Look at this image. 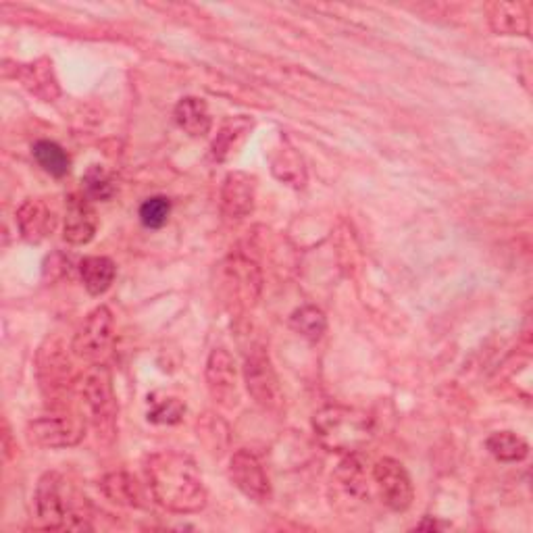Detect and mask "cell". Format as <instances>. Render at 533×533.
I'll return each instance as SVG.
<instances>
[{
    "label": "cell",
    "instance_id": "obj_20",
    "mask_svg": "<svg viewBox=\"0 0 533 533\" xmlns=\"http://www.w3.org/2000/svg\"><path fill=\"white\" fill-rule=\"evenodd\" d=\"M486 448L500 463H521L529 454V444L515 431H496L486 440Z\"/></svg>",
    "mask_w": 533,
    "mask_h": 533
},
{
    "label": "cell",
    "instance_id": "obj_28",
    "mask_svg": "<svg viewBox=\"0 0 533 533\" xmlns=\"http://www.w3.org/2000/svg\"><path fill=\"white\" fill-rule=\"evenodd\" d=\"M444 527H446V525H442V523H436V521H434V523H431V521L427 523V521H425V523H421V525H419V529H444Z\"/></svg>",
    "mask_w": 533,
    "mask_h": 533
},
{
    "label": "cell",
    "instance_id": "obj_15",
    "mask_svg": "<svg viewBox=\"0 0 533 533\" xmlns=\"http://www.w3.org/2000/svg\"><path fill=\"white\" fill-rule=\"evenodd\" d=\"M173 117H175V123L180 125V130H184L192 138H202L211 132L213 119H211L207 103L202 98H196V96L182 98L180 103L175 105Z\"/></svg>",
    "mask_w": 533,
    "mask_h": 533
},
{
    "label": "cell",
    "instance_id": "obj_13",
    "mask_svg": "<svg viewBox=\"0 0 533 533\" xmlns=\"http://www.w3.org/2000/svg\"><path fill=\"white\" fill-rule=\"evenodd\" d=\"M17 227L23 240L30 244H40L48 236H53L57 227V213L42 198L25 200L17 211Z\"/></svg>",
    "mask_w": 533,
    "mask_h": 533
},
{
    "label": "cell",
    "instance_id": "obj_7",
    "mask_svg": "<svg viewBox=\"0 0 533 533\" xmlns=\"http://www.w3.org/2000/svg\"><path fill=\"white\" fill-rule=\"evenodd\" d=\"M28 438L40 448H69L84 438V423L71 415H44L28 425Z\"/></svg>",
    "mask_w": 533,
    "mask_h": 533
},
{
    "label": "cell",
    "instance_id": "obj_3",
    "mask_svg": "<svg viewBox=\"0 0 533 533\" xmlns=\"http://www.w3.org/2000/svg\"><path fill=\"white\" fill-rule=\"evenodd\" d=\"M71 492L59 473H44L38 481L34 504L36 517L44 529H92L75 511Z\"/></svg>",
    "mask_w": 533,
    "mask_h": 533
},
{
    "label": "cell",
    "instance_id": "obj_22",
    "mask_svg": "<svg viewBox=\"0 0 533 533\" xmlns=\"http://www.w3.org/2000/svg\"><path fill=\"white\" fill-rule=\"evenodd\" d=\"M34 152V159L36 163L50 175L55 177H65L69 173L71 167V159L67 152L57 144V142H50V140H40L34 144L32 148Z\"/></svg>",
    "mask_w": 533,
    "mask_h": 533
},
{
    "label": "cell",
    "instance_id": "obj_26",
    "mask_svg": "<svg viewBox=\"0 0 533 533\" xmlns=\"http://www.w3.org/2000/svg\"><path fill=\"white\" fill-rule=\"evenodd\" d=\"M186 413V404L180 398H161V400H150V409H148V421L152 423H163V425H173L180 423Z\"/></svg>",
    "mask_w": 533,
    "mask_h": 533
},
{
    "label": "cell",
    "instance_id": "obj_18",
    "mask_svg": "<svg viewBox=\"0 0 533 533\" xmlns=\"http://www.w3.org/2000/svg\"><path fill=\"white\" fill-rule=\"evenodd\" d=\"M80 275L88 294L100 296L113 286L117 267L109 257H86L80 261Z\"/></svg>",
    "mask_w": 533,
    "mask_h": 533
},
{
    "label": "cell",
    "instance_id": "obj_9",
    "mask_svg": "<svg viewBox=\"0 0 533 533\" xmlns=\"http://www.w3.org/2000/svg\"><path fill=\"white\" fill-rule=\"evenodd\" d=\"M227 473H230L232 484L250 500L255 502H267L271 498V484L269 477L257 459L255 454L248 450H238L230 467H227Z\"/></svg>",
    "mask_w": 533,
    "mask_h": 533
},
{
    "label": "cell",
    "instance_id": "obj_24",
    "mask_svg": "<svg viewBox=\"0 0 533 533\" xmlns=\"http://www.w3.org/2000/svg\"><path fill=\"white\" fill-rule=\"evenodd\" d=\"M82 188H84V196L88 200L107 202L117 194V186H115V180L111 177V173L100 165H92L86 171V175L82 177Z\"/></svg>",
    "mask_w": 533,
    "mask_h": 533
},
{
    "label": "cell",
    "instance_id": "obj_10",
    "mask_svg": "<svg viewBox=\"0 0 533 533\" xmlns=\"http://www.w3.org/2000/svg\"><path fill=\"white\" fill-rule=\"evenodd\" d=\"M98 230V217L92 207V200L84 194H69L65 205L63 238L73 246H84L94 240Z\"/></svg>",
    "mask_w": 533,
    "mask_h": 533
},
{
    "label": "cell",
    "instance_id": "obj_27",
    "mask_svg": "<svg viewBox=\"0 0 533 533\" xmlns=\"http://www.w3.org/2000/svg\"><path fill=\"white\" fill-rule=\"evenodd\" d=\"M171 215V200L167 196H152L146 198L140 205V221L148 230H161L169 221Z\"/></svg>",
    "mask_w": 533,
    "mask_h": 533
},
{
    "label": "cell",
    "instance_id": "obj_16",
    "mask_svg": "<svg viewBox=\"0 0 533 533\" xmlns=\"http://www.w3.org/2000/svg\"><path fill=\"white\" fill-rule=\"evenodd\" d=\"M492 30L502 36L529 34V9L523 3H494L488 9Z\"/></svg>",
    "mask_w": 533,
    "mask_h": 533
},
{
    "label": "cell",
    "instance_id": "obj_25",
    "mask_svg": "<svg viewBox=\"0 0 533 533\" xmlns=\"http://www.w3.org/2000/svg\"><path fill=\"white\" fill-rule=\"evenodd\" d=\"M336 477L340 484L350 492L352 496H365L367 494V484H365V469L363 461L359 459V452L346 454V459L340 463Z\"/></svg>",
    "mask_w": 533,
    "mask_h": 533
},
{
    "label": "cell",
    "instance_id": "obj_11",
    "mask_svg": "<svg viewBox=\"0 0 533 533\" xmlns=\"http://www.w3.org/2000/svg\"><path fill=\"white\" fill-rule=\"evenodd\" d=\"M84 402L88 406V411L92 419L96 421L98 427H107L113 425L115 413H117V404L111 388V377L105 369H96L86 375L84 386H82Z\"/></svg>",
    "mask_w": 533,
    "mask_h": 533
},
{
    "label": "cell",
    "instance_id": "obj_14",
    "mask_svg": "<svg viewBox=\"0 0 533 533\" xmlns=\"http://www.w3.org/2000/svg\"><path fill=\"white\" fill-rule=\"evenodd\" d=\"M17 78L34 96L42 98L44 103H53V100L61 96V88L57 82V75L53 71V63H50L48 59H38L30 65H21L17 71Z\"/></svg>",
    "mask_w": 533,
    "mask_h": 533
},
{
    "label": "cell",
    "instance_id": "obj_5",
    "mask_svg": "<svg viewBox=\"0 0 533 533\" xmlns=\"http://www.w3.org/2000/svg\"><path fill=\"white\" fill-rule=\"evenodd\" d=\"M373 479L379 490V498L394 513H404L411 509L415 500V488L409 471L396 459H379L373 467Z\"/></svg>",
    "mask_w": 533,
    "mask_h": 533
},
{
    "label": "cell",
    "instance_id": "obj_12",
    "mask_svg": "<svg viewBox=\"0 0 533 533\" xmlns=\"http://www.w3.org/2000/svg\"><path fill=\"white\" fill-rule=\"evenodd\" d=\"M257 200V177L244 173V171H232L225 175L221 186V209L225 215L234 219H242L252 213Z\"/></svg>",
    "mask_w": 533,
    "mask_h": 533
},
{
    "label": "cell",
    "instance_id": "obj_1",
    "mask_svg": "<svg viewBox=\"0 0 533 533\" xmlns=\"http://www.w3.org/2000/svg\"><path fill=\"white\" fill-rule=\"evenodd\" d=\"M148 486L163 509L177 515H194L207 506V488L192 456L161 450L146 461Z\"/></svg>",
    "mask_w": 533,
    "mask_h": 533
},
{
    "label": "cell",
    "instance_id": "obj_4",
    "mask_svg": "<svg viewBox=\"0 0 533 533\" xmlns=\"http://www.w3.org/2000/svg\"><path fill=\"white\" fill-rule=\"evenodd\" d=\"M115 321L107 307H96L71 342V350L86 363H100L113 348Z\"/></svg>",
    "mask_w": 533,
    "mask_h": 533
},
{
    "label": "cell",
    "instance_id": "obj_2",
    "mask_svg": "<svg viewBox=\"0 0 533 533\" xmlns=\"http://www.w3.org/2000/svg\"><path fill=\"white\" fill-rule=\"evenodd\" d=\"M315 438L329 452L354 454L373 440V419L348 406H325L313 417Z\"/></svg>",
    "mask_w": 533,
    "mask_h": 533
},
{
    "label": "cell",
    "instance_id": "obj_6",
    "mask_svg": "<svg viewBox=\"0 0 533 533\" xmlns=\"http://www.w3.org/2000/svg\"><path fill=\"white\" fill-rule=\"evenodd\" d=\"M244 382L248 394L261 404L265 411H277L282 406V388L275 369L263 350H252L244 363Z\"/></svg>",
    "mask_w": 533,
    "mask_h": 533
},
{
    "label": "cell",
    "instance_id": "obj_19",
    "mask_svg": "<svg viewBox=\"0 0 533 533\" xmlns=\"http://www.w3.org/2000/svg\"><path fill=\"white\" fill-rule=\"evenodd\" d=\"M271 171L279 182L296 190L307 186V169H304L302 157L292 146H284L275 152V157L271 159Z\"/></svg>",
    "mask_w": 533,
    "mask_h": 533
},
{
    "label": "cell",
    "instance_id": "obj_8",
    "mask_svg": "<svg viewBox=\"0 0 533 533\" xmlns=\"http://www.w3.org/2000/svg\"><path fill=\"white\" fill-rule=\"evenodd\" d=\"M207 388L211 398L225 406V409H234L240 400L238 394V371L236 361L225 348H215L207 361Z\"/></svg>",
    "mask_w": 533,
    "mask_h": 533
},
{
    "label": "cell",
    "instance_id": "obj_23",
    "mask_svg": "<svg viewBox=\"0 0 533 533\" xmlns=\"http://www.w3.org/2000/svg\"><path fill=\"white\" fill-rule=\"evenodd\" d=\"M290 327L309 342H319L327 332V319L317 307H300L290 317Z\"/></svg>",
    "mask_w": 533,
    "mask_h": 533
},
{
    "label": "cell",
    "instance_id": "obj_17",
    "mask_svg": "<svg viewBox=\"0 0 533 533\" xmlns=\"http://www.w3.org/2000/svg\"><path fill=\"white\" fill-rule=\"evenodd\" d=\"M100 490L103 494L121 506H132V509H140L144 506V492L136 477L128 473H109L100 481Z\"/></svg>",
    "mask_w": 533,
    "mask_h": 533
},
{
    "label": "cell",
    "instance_id": "obj_21",
    "mask_svg": "<svg viewBox=\"0 0 533 533\" xmlns=\"http://www.w3.org/2000/svg\"><path fill=\"white\" fill-rule=\"evenodd\" d=\"M252 130V121L248 117H236L225 121L217 138L213 140V157L217 161H225L227 157L236 152V148L244 142L246 134Z\"/></svg>",
    "mask_w": 533,
    "mask_h": 533
}]
</instances>
